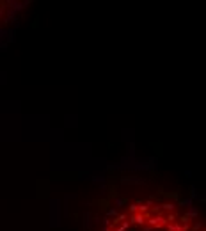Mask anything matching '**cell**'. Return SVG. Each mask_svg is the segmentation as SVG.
I'll list each match as a JSON object with an SVG mask.
<instances>
[{
	"instance_id": "6da1fadb",
	"label": "cell",
	"mask_w": 206,
	"mask_h": 231,
	"mask_svg": "<svg viewBox=\"0 0 206 231\" xmlns=\"http://www.w3.org/2000/svg\"><path fill=\"white\" fill-rule=\"evenodd\" d=\"M133 220H135V222H144V219H142L140 215H135V217H133Z\"/></svg>"
}]
</instances>
